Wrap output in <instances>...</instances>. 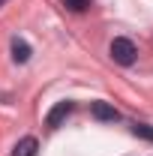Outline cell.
I'll return each instance as SVG.
<instances>
[{
  "instance_id": "2",
  "label": "cell",
  "mask_w": 153,
  "mask_h": 156,
  "mask_svg": "<svg viewBox=\"0 0 153 156\" xmlns=\"http://www.w3.org/2000/svg\"><path fill=\"white\" fill-rule=\"evenodd\" d=\"M72 108H75V102L72 99H63V102H57L51 111H48V117H45V123H48V129H57L60 123L66 120V117L72 114Z\"/></svg>"
},
{
  "instance_id": "3",
  "label": "cell",
  "mask_w": 153,
  "mask_h": 156,
  "mask_svg": "<svg viewBox=\"0 0 153 156\" xmlns=\"http://www.w3.org/2000/svg\"><path fill=\"white\" fill-rule=\"evenodd\" d=\"M90 114H93L96 120H117V117H120L114 105H108V102H102V99L90 102Z\"/></svg>"
},
{
  "instance_id": "7",
  "label": "cell",
  "mask_w": 153,
  "mask_h": 156,
  "mask_svg": "<svg viewBox=\"0 0 153 156\" xmlns=\"http://www.w3.org/2000/svg\"><path fill=\"white\" fill-rule=\"evenodd\" d=\"M63 6L69 12H87L90 9V0H63Z\"/></svg>"
},
{
  "instance_id": "8",
  "label": "cell",
  "mask_w": 153,
  "mask_h": 156,
  "mask_svg": "<svg viewBox=\"0 0 153 156\" xmlns=\"http://www.w3.org/2000/svg\"><path fill=\"white\" fill-rule=\"evenodd\" d=\"M3 3H6V0H0V6H3Z\"/></svg>"
},
{
  "instance_id": "5",
  "label": "cell",
  "mask_w": 153,
  "mask_h": 156,
  "mask_svg": "<svg viewBox=\"0 0 153 156\" xmlns=\"http://www.w3.org/2000/svg\"><path fill=\"white\" fill-rule=\"evenodd\" d=\"M30 54H33V51H30V45H27L21 36L12 39V60H15V63H27V60H30Z\"/></svg>"
},
{
  "instance_id": "6",
  "label": "cell",
  "mask_w": 153,
  "mask_h": 156,
  "mask_svg": "<svg viewBox=\"0 0 153 156\" xmlns=\"http://www.w3.org/2000/svg\"><path fill=\"white\" fill-rule=\"evenodd\" d=\"M132 135L144 138V141H153V126H147V123H132Z\"/></svg>"
},
{
  "instance_id": "4",
  "label": "cell",
  "mask_w": 153,
  "mask_h": 156,
  "mask_svg": "<svg viewBox=\"0 0 153 156\" xmlns=\"http://www.w3.org/2000/svg\"><path fill=\"white\" fill-rule=\"evenodd\" d=\"M36 153H39V141L33 135H24L12 150V156H36Z\"/></svg>"
},
{
  "instance_id": "1",
  "label": "cell",
  "mask_w": 153,
  "mask_h": 156,
  "mask_svg": "<svg viewBox=\"0 0 153 156\" xmlns=\"http://www.w3.org/2000/svg\"><path fill=\"white\" fill-rule=\"evenodd\" d=\"M135 45H132V39H126V36H117L114 42H111V57H114V63H120V66H132L135 63Z\"/></svg>"
}]
</instances>
